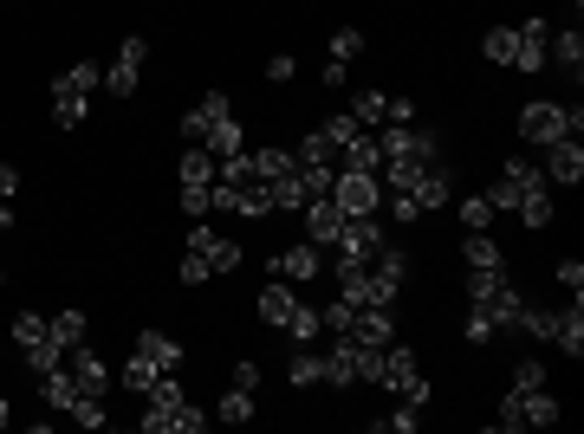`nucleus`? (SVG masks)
Wrapping results in <instances>:
<instances>
[{"label": "nucleus", "mask_w": 584, "mask_h": 434, "mask_svg": "<svg viewBox=\"0 0 584 434\" xmlns=\"http://www.w3.org/2000/svg\"><path fill=\"white\" fill-rule=\"evenodd\" d=\"M137 357H150L156 369H182V344H176L169 331H143V337H137Z\"/></svg>", "instance_id": "a878e982"}, {"label": "nucleus", "mask_w": 584, "mask_h": 434, "mask_svg": "<svg viewBox=\"0 0 584 434\" xmlns=\"http://www.w3.org/2000/svg\"><path fill=\"white\" fill-rule=\"evenodd\" d=\"M350 117H357L364 130H377V124L389 117V98L384 91H357V98H350Z\"/></svg>", "instance_id": "f704fd0d"}, {"label": "nucleus", "mask_w": 584, "mask_h": 434, "mask_svg": "<svg viewBox=\"0 0 584 434\" xmlns=\"http://www.w3.org/2000/svg\"><path fill=\"white\" fill-rule=\"evenodd\" d=\"M442 162V149H409V156H384V181L396 188V195H416L428 181V169Z\"/></svg>", "instance_id": "f8f14e48"}, {"label": "nucleus", "mask_w": 584, "mask_h": 434, "mask_svg": "<svg viewBox=\"0 0 584 434\" xmlns=\"http://www.w3.org/2000/svg\"><path fill=\"white\" fill-rule=\"evenodd\" d=\"M357 52H364V33H357V27H338L331 46H325V66H345V72H350V59H357Z\"/></svg>", "instance_id": "473e14b6"}, {"label": "nucleus", "mask_w": 584, "mask_h": 434, "mask_svg": "<svg viewBox=\"0 0 584 434\" xmlns=\"http://www.w3.org/2000/svg\"><path fill=\"white\" fill-rule=\"evenodd\" d=\"M13 195H20V169H13V162H0V201H13Z\"/></svg>", "instance_id": "3c124183"}, {"label": "nucleus", "mask_w": 584, "mask_h": 434, "mask_svg": "<svg viewBox=\"0 0 584 434\" xmlns=\"http://www.w3.org/2000/svg\"><path fill=\"white\" fill-rule=\"evenodd\" d=\"M267 78H273V85H293V78H299V59H293V52H273Z\"/></svg>", "instance_id": "49530a36"}, {"label": "nucleus", "mask_w": 584, "mask_h": 434, "mask_svg": "<svg viewBox=\"0 0 584 434\" xmlns=\"http://www.w3.org/2000/svg\"><path fill=\"white\" fill-rule=\"evenodd\" d=\"M455 215H462L467 234H481V227H494V201H487V195H462V201H455Z\"/></svg>", "instance_id": "e433bc0d"}, {"label": "nucleus", "mask_w": 584, "mask_h": 434, "mask_svg": "<svg viewBox=\"0 0 584 434\" xmlns=\"http://www.w3.org/2000/svg\"><path fill=\"white\" fill-rule=\"evenodd\" d=\"M156 376H162V369H156L150 357H137V351H130V363H123V389H130V396H150Z\"/></svg>", "instance_id": "72a5a7b5"}, {"label": "nucleus", "mask_w": 584, "mask_h": 434, "mask_svg": "<svg viewBox=\"0 0 584 434\" xmlns=\"http://www.w3.org/2000/svg\"><path fill=\"white\" fill-rule=\"evenodd\" d=\"M540 176L558 181V188H578V181H584V149H578V137H565V144L545 149V169H540Z\"/></svg>", "instance_id": "f3484780"}, {"label": "nucleus", "mask_w": 584, "mask_h": 434, "mask_svg": "<svg viewBox=\"0 0 584 434\" xmlns=\"http://www.w3.org/2000/svg\"><path fill=\"white\" fill-rule=\"evenodd\" d=\"M208 188H215V156L195 144L189 156H182V215H208Z\"/></svg>", "instance_id": "9b49d317"}, {"label": "nucleus", "mask_w": 584, "mask_h": 434, "mask_svg": "<svg viewBox=\"0 0 584 434\" xmlns=\"http://www.w3.org/2000/svg\"><path fill=\"white\" fill-rule=\"evenodd\" d=\"M584 130V105H552V98H533V105H519V137L526 144H565V137H578Z\"/></svg>", "instance_id": "39448f33"}, {"label": "nucleus", "mask_w": 584, "mask_h": 434, "mask_svg": "<svg viewBox=\"0 0 584 434\" xmlns=\"http://www.w3.org/2000/svg\"><path fill=\"white\" fill-rule=\"evenodd\" d=\"M331 201L345 208V220L377 215V208H384V181L370 176V169H338V176H331Z\"/></svg>", "instance_id": "1a4fd4ad"}, {"label": "nucleus", "mask_w": 584, "mask_h": 434, "mask_svg": "<svg viewBox=\"0 0 584 434\" xmlns=\"http://www.w3.org/2000/svg\"><path fill=\"white\" fill-rule=\"evenodd\" d=\"M105 85V66H91V59H78L66 72L52 78V124L59 130H78L85 124V110H91V91Z\"/></svg>", "instance_id": "7ed1b4c3"}, {"label": "nucleus", "mask_w": 584, "mask_h": 434, "mask_svg": "<svg viewBox=\"0 0 584 434\" xmlns=\"http://www.w3.org/2000/svg\"><path fill=\"white\" fill-rule=\"evenodd\" d=\"M345 169H370V176L384 169V156H377V137H370V130H364V137L345 149Z\"/></svg>", "instance_id": "a19ab883"}, {"label": "nucleus", "mask_w": 584, "mask_h": 434, "mask_svg": "<svg viewBox=\"0 0 584 434\" xmlns=\"http://www.w3.org/2000/svg\"><path fill=\"white\" fill-rule=\"evenodd\" d=\"M143 66H150V39L130 33L123 46H117L111 72H105V91H111V98H137V85H143Z\"/></svg>", "instance_id": "9d476101"}, {"label": "nucleus", "mask_w": 584, "mask_h": 434, "mask_svg": "<svg viewBox=\"0 0 584 434\" xmlns=\"http://www.w3.org/2000/svg\"><path fill=\"white\" fill-rule=\"evenodd\" d=\"M462 259H467V273H487V266H506V254H501V240L481 227V234H467L462 240Z\"/></svg>", "instance_id": "bb28decb"}, {"label": "nucleus", "mask_w": 584, "mask_h": 434, "mask_svg": "<svg viewBox=\"0 0 584 434\" xmlns=\"http://www.w3.org/2000/svg\"><path fill=\"white\" fill-rule=\"evenodd\" d=\"M7 422H13V402L0 396V428H7Z\"/></svg>", "instance_id": "603ef678"}, {"label": "nucleus", "mask_w": 584, "mask_h": 434, "mask_svg": "<svg viewBox=\"0 0 584 434\" xmlns=\"http://www.w3.org/2000/svg\"><path fill=\"white\" fill-rule=\"evenodd\" d=\"M513 33H519V59H513V66H519V72H540L545 46H552V27H545V20H526V27H513Z\"/></svg>", "instance_id": "b1692460"}, {"label": "nucleus", "mask_w": 584, "mask_h": 434, "mask_svg": "<svg viewBox=\"0 0 584 434\" xmlns=\"http://www.w3.org/2000/svg\"><path fill=\"white\" fill-rule=\"evenodd\" d=\"M377 383H384L396 402H416V408H428V376L416 369V351H409V344H396V337L384 344V369H377Z\"/></svg>", "instance_id": "0eeeda50"}, {"label": "nucleus", "mask_w": 584, "mask_h": 434, "mask_svg": "<svg viewBox=\"0 0 584 434\" xmlns=\"http://www.w3.org/2000/svg\"><path fill=\"white\" fill-rule=\"evenodd\" d=\"M293 312H299L293 279H267V286H260V318H267L273 331H286V325H293Z\"/></svg>", "instance_id": "4be33fe9"}, {"label": "nucleus", "mask_w": 584, "mask_h": 434, "mask_svg": "<svg viewBox=\"0 0 584 434\" xmlns=\"http://www.w3.org/2000/svg\"><path fill=\"white\" fill-rule=\"evenodd\" d=\"M208 428V408L176 402V408H143V434H201Z\"/></svg>", "instance_id": "4468645a"}, {"label": "nucleus", "mask_w": 584, "mask_h": 434, "mask_svg": "<svg viewBox=\"0 0 584 434\" xmlns=\"http://www.w3.org/2000/svg\"><path fill=\"white\" fill-rule=\"evenodd\" d=\"M481 52H487L494 66H513V59H519V33H513V27H494V33L481 39Z\"/></svg>", "instance_id": "4c0bfd02"}, {"label": "nucleus", "mask_w": 584, "mask_h": 434, "mask_svg": "<svg viewBox=\"0 0 584 434\" xmlns=\"http://www.w3.org/2000/svg\"><path fill=\"white\" fill-rule=\"evenodd\" d=\"M318 331H325V318H318V305H306V298H299V312H293V325H286V337H293V344H311Z\"/></svg>", "instance_id": "58836bf2"}, {"label": "nucleus", "mask_w": 584, "mask_h": 434, "mask_svg": "<svg viewBox=\"0 0 584 434\" xmlns=\"http://www.w3.org/2000/svg\"><path fill=\"white\" fill-rule=\"evenodd\" d=\"M384 124H416V98H389V117Z\"/></svg>", "instance_id": "8fccbe9b"}, {"label": "nucleus", "mask_w": 584, "mask_h": 434, "mask_svg": "<svg viewBox=\"0 0 584 434\" xmlns=\"http://www.w3.org/2000/svg\"><path fill=\"white\" fill-rule=\"evenodd\" d=\"M545 344H558V351H565L572 363L584 357V312H578V298H572L565 312H552V331H545Z\"/></svg>", "instance_id": "412c9836"}, {"label": "nucleus", "mask_w": 584, "mask_h": 434, "mask_svg": "<svg viewBox=\"0 0 584 434\" xmlns=\"http://www.w3.org/2000/svg\"><path fill=\"white\" fill-rule=\"evenodd\" d=\"M565 415V402L552 396V389H513V396L501 402V415H494V428L519 434V428H552Z\"/></svg>", "instance_id": "423d86ee"}, {"label": "nucleus", "mask_w": 584, "mask_h": 434, "mask_svg": "<svg viewBox=\"0 0 584 434\" xmlns=\"http://www.w3.org/2000/svg\"><path fill=\"white\" fill-rule=\"evenodd\" d=\"M448 201H455V162L442 156V162L428 169V181L409 195V208H416V215H428V208H448Z\"/></svg>", "instance_id": "aec40b11"}, {"label": "nucleus", "mask_w": 584, "mask_h": 434, "mask_svg": "<svg viewBox=\"0 0 584 434\" xmlns=\"http://www.w3.org/2000/svg\"><path fill=\"white\" fill-rule=\"evenodd\" d=\"M293 156H299V162H325V169H331V156H338V149H331V137H325V130H306Z\"/></svg>", "instance_id": "79ce46f5"}, {"label": "nucleus", "mask_w": 584, "mask_h": 434, "mask_svg": "<svg viewBox=\"0 0 584 434\" xmlns=\"http://www.w3.org/2000/svg\"><path fill=\"white\" fill-rule=\"evenodd\" d=\"M350 344H370V351H384L389 337H396V318H389V305H357L345 325Z\"/></svg>", "instance_id": "ddd939ff"}, {"label": "nucleus", "mask_w": 584, "mask_h": 434, "mask_svg": "<svg viewBox=\"0 0 584 434\" xmlns=\"http://www.w3.org/2000/svg\"><path fill=\"white\" fill-rule=\"evenodd\" d=\"M325 247H318V240H299V247H286V254H273V279H293V286H299V279H318V266H325Z\"/></svg>", "instance_id": "6ab92c4d"}, {"label": "nucleus", "mask_w": 584, "mask_h": 434, "mask_svg": "<svg viewBox=\"0 0 584 434\" xmlns=\"http://www.w3.org/2000/svg\"><path fill=\"white\" fill-rule=\"evenodd\" d=\"M318 130H325V137H331V149H338V156H345V149L357 144V137H364V124H357V117H350V110H338V117H325V124H318Z\"/></svg>", "instance_id": "c9c22d12"}, {"label": "nucleus", "mask_w": 584, "mask_h": 434, "mask_svg": "<svg viewBox=\"0 0 584 434\" xmlns=\"http://www.w3.org/2000/svg\"><path fill=\"white\" fill-rule=\"evenodd\" d=\"M513 389H545V363L540 357H519V363H513Z\"/></svg>", "instance_id": "37998d69"}, {"label": "nucleus", "mask_w": 584, "mask_h": 434, "mask_svg": "<svg viewBox=\"0 0 584 434\" xmlns=\"http://www.w3.org/2000/svg\"><path fill=\"white\" fill-rule=\"evenodd\" d=\"M182 137H189V144H208V156H215V162L247 149V130H240V117H234V105L221 98V91H208V98L182 117Z\"/></svg>", "instance_id": "f03ea898"}, {"label": "nucleus", "mask_w": 584, "mask_h": 434, "mask_svg": "<svg viewBox=\"0 0 584 434\" xmlns=\"http://www.w3.org/2000/svg\"><path fill=\"white\" fill-rule=\"evenodd\" d=\"M416 422H423V408H416V402H396L389 415H370V428H377V434H416Z\"/></svg>", "instance_id": "2f4dec72"}, {"label": "nucleus", "mask_w": 584, "mask_h": 434, "mask_svg": "<svg viewBox=\"0 0 584 434\" xmlns=\"http://www.w3.org/2000/svg\"><path fill=\"white\" fill-rule=\"evenodd\" d=\"M494 337H501V325H494V318H481V312L467 305V344H494Z\"/></svg>", "instance_id": "a18cd8bd"}, {"label": "nucleus", "mask_w": 584, "mask_h": 434, "mask_svg": "<svg viewBox=\"0 0 584 434\" xmlns=\"http://www.w3.org/2000/svg\"><path fill=\"white\" fill-rule=\"evenodd\" d=\"M7 227H13V208H7V201H0V234H7Z\"/></svg>", "instance_id": "864d4df0"}, {"label": "nucleus", "mask_w": 584, "mask_h": 434, "mask_svg": "<svg viewBox=\"0 0 584 434\" xmlns=\"http://www.w3.org/2000/svg\"><path fill=\"white\" fill-rule=\"evenodd\" d=\"M286 383H293V389H318V383H325V357H318V351H299V357L286 363Z\"/></svg>", "instance_id": "7c9ffc66"}, {"label": "nucleus", "mask_w": 584, "mask_h": 434, "mask_svg": "<svg viewBox=\"0 0 584 434\" xmlns=\"http://www.w3.org/2000/svg\"><path fill=\"white\" fill-rule=\"evenodd\" d=\"M350 312H357V305H350L345 292H338V305H325V312H318V318H325V331H331V337H345V325H350Z\"/></svg>", "instance_id": "c03bdc74"}, {"label": "nucleus", "mask_w": 584, "mask_h": 434, "mask_svg": "<svg viewBox=\"0 0 584 434\" xmlns=\"http://www.w3.org/2000/svg\"><path fill=\"white\" fill-rule=\"evenodd\" d=\"M545 66H558V72H572V78H578V66H584V39H578V27L552 33V46H545Z\"/></svg>", "instance_id": "393cba45"}, {"label": "nucleus", "mask_w": 584, "mask_h": 434, "mask_svg": "<svg viewBox=\"0 0 584 434\" xmlns=\"http://www.w3.org/2000/svg\"><path fill=\"white\" fill-rule=\"evenodd\" d=\"M189 254L208 259V273H234V266L247 259V254L228 240V234H215V227H201V220H195V234H189Z\"/></svg>", "instance_id": "2eb2a0df"}, {"label": "nucleus", "mask_w": 584, "mask_h": 434, "mask_svg": "<svg viewBox=\"0 0 584 434\" xmlns=\"http://www.w3.org/2000/svg\"><path fill=\"white\" fill-rule=\"evenodd\" d=\"M267 201H273V215H279V208H306V176H299V169L273 176L267 181Z\"/></svg>", "instance_id": "c756f323"}, {"label": "nucleus", "mask_w": 584, "mask_h": 434, "mask_svg": "<svg viewBox=\"0 0 584 434\" xmlns=\"http://www.w3.org/2000/svg\"><path fill=\"white\" fill-rule=\"evenodd\" d=\"M46 331H52V344H59V351H78V344H85V331H91V318H85V312H52Z\"/></svg>", "instance_id": "c85d7f7f"}, {"label": "nucleus", "mask_w": 584, "mask_h": 434, "mask_svg": "<svg viewBox=\"0 0 584 434\" xmlns=\"http://www.w3.org/2000/svg\"><path fill=\"white\" fill-rule=\"evenodd\" d=\"M13 344H20V363H27V369H59V363H66V351H59V344H52V331H46V318H39V312H20V318H13Z\"/></svg>", "instance_id": "6e6552de"}, {"label": "nucleus", "mask_w": 584, "mask_h": 434, "mask_svg": "<svg viewBox=\"0 0 584 434\" xmlns=\"http://www.w3.org/2000/svg\"><path fill=\"white\" fill-rule=\"evenodd\" d=\"M487 201H494V215H519L526 227H545V220H552V181H545L526 156H513L501 169V181L487 188Z\"/></svg>", "instance_id": "f257e3e1"}, {"label": "nucleus", "mask_w": 584, "mask_h": 434, "mask_svg": "<svg viewBox=\"0 0 584 434\" xmlns=\"http://www.w3.org/2000/svg\"><path fill=\"white\" fill-rule=\"evenodd\" d=\"M260 415V402H254V389H234L228 383V396L215 402V422H228V428H240V422H254Z\"/></svg>", "instance_id": "cd10ccee"}, {"label": "nucleus", "mask_w": 584, "mask_h": 434, "mask_svg": "<svg viewBox=\"0 0 584 434\" xmlns=\"http://www.w3.org/2000/svg\"><path fill=\"white\" fill-rule=\"evenodd\" d=\"M299 215H306V240H318V247H338V234H345V208H338L331 195L306 201Z\"/></svg>", "instance_id": "dca6fc26"}, {"label": "nucleus", "mask_w": 584, "mask_h": 434, "mask_svg": "<svg viewBox=\"0 0 584 434\" xmlns=\"http://www.w3.org/2000/svg\"><path fill=\"white\" fill-rule=\"evenodd\" d=\"M377 247H384V220H377V215L345 220V234H338V254H345V259H370Z\"/></svg>", "instance_id": "a211bd4d"}, {"label": "nucleus", "mask_w": 584, "mask_h": 434, "mask_svg": "<svg viewBox=\"0 0 584 434\" xmlns=\"http://www.w3.org/2000/svg\"><path fill=\"white\" fill-rule=\"evenodd\" d=\"M558 286L572 292V298L584 292V266H578V259H558Z\"/></svg>", "instance_id": "de8ad7c7"}, {"label": "nucleus", "mask_w": 584, "mask_h": 434, "mask_svg": "<svg viewBox=\"0 0 584 434\" xmlns=\"http://www.w3.org/2000/svg\"><path fill=\"white\" fill-rule=\"evenodd\" d=\"M254 169H260V181L286 176V169H299V156L293 149H254Z\"/></svg>", "instance_id": "ea45409f"}, {"label": "nucleus", "mask_w": 584, "mask_h": 434, "mask_svg": "<svg viewBox=\"0 0 584 434\" xmlns=\"http://www.w3.org/2000/svg\"><path fill=\"white\" fill-rule=\"evenodd\" d=\"M66 369H72V383L85 396H105V357H98V351H85V344L66 351Z\"/></svg>", "instance_id": "5701e85b"}, {"label": "nucleus", "mask_w": 584, "mask_h": 434, "mask_svg": "<svg viewBox=\"0 0 584 434\" xmlns=\"http://www.w3.org/2000/svg\"><path fill=\"white\" fill-rule=\"evenodd\" d=\"M228 383H234V389H254V396H260V363H234Z\"/></svg>", "instance_id": "09e8293b"}, {"label": "nucleus", "mask_w": 584, "mask_h": 434, "mask_svg": "<svg viewBox=\"0 0 584 434\" xmlns=\"http://www.w3.org/2000/svg\"><path fill=\"white\" fill-rule=\"evenodd\" d=\"M467 305L481 312V318H494L501 331H513L519 325V286L506 279V266H487V273H467Z\"/></svg>", "instance_id": "20e7f679"}]
</instances>
